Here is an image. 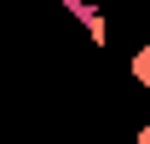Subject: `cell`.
I'll return each instance as SVG.
<instances>
[{
    "instance_id": "3957f363",
    "label": "cell",
    "mask_w": 150,
    "mask_h": 144,
    "mask_svg": "<svg viewBox=\"0 0 150 144\" xmlns=\"http://www.w3.org/2000/svg\"><path fill=\"white\" fill-rule=\"evenodd\" d=\"M133 144H150V127H139V133H133Z\"/></svg>"
},
{
    "instance_id": "6da1fadb",
    "label": "cell",
    "mask_w": 150,
    "mask_h": 144,
    "mask_svg": "<svg viewBox=\"0 0 150 144\" xmlns=\"http://www.w3.org/2000/svg\"><path fill=\"white\" fill-rule=\"evenodd\" d=\"M64 12H69L87 35H93V46H110V23H104V12H98L93 0H64Z\"/></svg>"
},
{
    "instance_id": "7a4b0ae2",
    "label": "cell",
    "mask_w": 150,
    "mask_h": 144,
    "mask_svg": "<svg viewBox=\"0 0 150 144\" xmlns=\"http://www.w3.org/2000/svg\"><path fill=\"white\" fill-rule=\"evenodd\" d=\"M127 69H133V81H139V87H150V40L133 52V64H127Z\"/></svg>"
}]
</instances>
